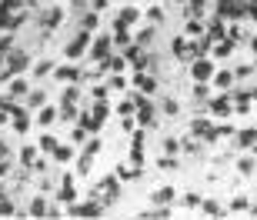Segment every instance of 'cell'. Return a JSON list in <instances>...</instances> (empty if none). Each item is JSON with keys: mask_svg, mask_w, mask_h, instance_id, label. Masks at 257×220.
Returning a JSON list of instances; mask_svg holds the SVG:
<instances>
[{"mask_svg": "<svg viewBox=\"0 0 257 220\" xmlns=\"http://www.w3.org/2000/svg\"><path fill=\"white\" fill-rule=\"evenodd\" d=\"M137 20H141V10L137 7H120L117 10V20H114V30H131Z\"/></svg>", "mask_w": 257, "mask_h": 220, "instance_id": "14", "label": "cell"}, {"mask_svg": "<svg viewBox=\"0 0 257 220\" xmlns=\"http://www.w3.org/2000/svg\"><path fill=\"white\" fill-rule=\"evenodd\" d=\"M104 87H107V90H124V87H127V77L124 74H110Z\"/></svg>", "mask_w": 257, "mask_h": 220, "instance_id": "43", "label": "cell"}, {"mask_svg": "<svg viewBox=\"0 0 257 220\" xmlns=\"http://www.w3.org/2000/svg\"><path fill=\"white\" fill-rule=\"evenodd\" d=\"M191 134L194 137H200V140H204V144H217V140H214V124H210V117L207 114H194V120H191Z\"/></svg>", "mask_w": 257, "mask_h": 220, "instance_id": "8", "label": "cell"}, {"mask_svg": "<svg viewBox=\"0 0 257 220\" xmlns=\"http://www.w3.org/2000/svg\"><path fill=\"white\" fill-rule=\"evenodd\" d=\"M204 150H207V144H204L200 137H194V134L181 137V153H187V157H204Z\"/></svg>", "mask_w": 257, "mask_h": 220, "instance_id": "15", "label": "cell"}, {"mask_svg": "<svg viewBox=\"0 0 257 220\" xmlns=\"http://www.w3.org/2000/svg\"><path fill=\"white\" fill-rule=\"evenodd\" d=\"M164 153H174V157H177V153H181V140H177V137H164Z\"/></svg>", "mask_w": 257, "mask_h": 220, "instance_id": "46", "label": "cell"}, {"mask_svg": "<svg viewBox=\"0 0 257 220\" xmlns=\"http://www.w3.org/2000/svg\"><path fill=\"white\" fill-rule=\"evenodd\" d=\"M254 170H257L254 153H244V157H237V173H240V177H250Z\"/></svg>", "mask_w": 257, "mask_h": 220, "instance_id": "28", "label": "cell"}, {"mask_svg": "<svg viewBox=\"0 0 257 220\" xmlns=\"http://www.w3.org/2000/svg\"><path fill=\"white\" fill-rule=\"evenodd\" d=\"M247 207H250V197H244V193H237V197L230 200L227 213H247Z\"/></svg>", "mask_w": 257, "mask_h": 220, "instance_id": "37", "label": "cell"}, {"mask_svg": "<svg viewBox=\"0 0 257 220\" xmlns=\"http://www.w3.org/2000/svg\"><path fill=\"white\" fill-rule=\"evenodd\" d=\"M177 200H181V207L184 210H200V200H204V197H200V193H184V197H177Z\"/></svg>", "mask_w": 257, "mask_h": 220, "instance_id": "36", "label": "cell"}, {"mask_svg": "<svg viewBox=\"0 0 257 220\" xmlns=\"http://www.w3.org/2000/svg\"><path fill=\"white\" fill-rule=\"evenodd\" d=\"M164 17H167V14H164V7H161V4L147 7V14H144V20H147V24H154V27H161V24H164Z\"/></svg>", "mask_w": 257, "mask_h": 220, "instance_id": "34", "label": "cell"}, {"mask_svg": "<svg viewBox=\"0 0 257 220\" xmlns=\"http://www.w3.org/2000/svg\"><path fill=\"white\" fill-rule=\"evenodd\" d=\"M37 4H40V0H24V7H27V10H34Z\"/></svg>", "mask_w": 257, "mask_h": 220, "instance_id": "54", "label": "cell"}, {"mask_svg": "<svg viewBox=\"0 0 257 220\" xmlns=\"http://www.w3.org/2000/svg\"><path fill=\"white\" fill-rule=\"evenodd\" d=\"M107 54H114V40H110V34H100V37H94L90 44H87V57L94 60V64H100Z\"/></svg>", "mask_w": 257, "mask_h": 220, "instance_id": "6", "label": "cell"}, {"mask_svg": "<svg viewBox=\"0 0 257 220\" xmlns=\"http://www.w3.org/2000/svg\"><path fill=\"white\" fill-rule=\"evenodd\" d=\"M7 84H10V100H17V97H27V90H30V84H27V80H20V74H17V77H10Z\"/></svg>", "mask_w": 257, "mask_h": 220, "instance_id": "26", "label": "cell"}, {"mask_svg": "<svg viewBox=\"0 0 257 220\" xmlns=\"http://www.w3.org/2000/svg\"><path fill=\"white\" fill-rule=\"evenodd\" d=\"M134 127H137V120H134V117H120V130H124V134H131Z\"/></svg>", "mask_w": 257, "mask_h": 220, "instance_id": "50", "label": "cell"}, {"mask_svg": "<svg viewBox=\"0 0 257 220\" xmlns=\"http://www.w3.org/2000/svg\"><path fill=\"white\" fill-rule=\"evenodd\" d=\"M64 7H57V4H54V7H44V10H37V17H34V24H37V30H44V34H50V30L54 27H60V24H64Z\"/></svg>", "mask_w": 257, "mask_h": 220, "instance_id": "5", "label": "cell"}, {"mask_svg": "<svg viewBox=\"0 0 257 220\" xmlns=\"http://www.w3.org/2000/svg\"><path fill=\"white\" fill-rule=\"evenodd\" d=\"M57 144H60L57 137L44 134V137H40V144H37V150H40V153H54V147H57Z\"/></svg>", "mask_w": 257, "mask_h": 220, "instance_id": "45", "label": "cell"}, {"mask_svg": "<svg viewBox=\"0 0 257 220\" xmlns=\"http://www.w3.org/2000/svg\"><path fill=\"white\" fill-rule=\"evenodd\" d=\"M87 197H94L97 203L110 207V203H117V200H120V180H117V177H100L97 183H90Z\"/></svg>", "mask_w": 257, "mask_h": 220, "instance_id": "2", "label": "cell"}, {"mask_svg": "<svg viewBox=\"0 0 257 220\" xmlns=\"http://www.w3.org/2000/svg\"><path fill=\"white\" fill-rule=\"evenodd\" d=\"M247 217H257V200H250V207H247Z\"/></svg>", "mask_w": 257, "mask_h": 220, "instance_id": "53", "label": "cell"}, {"mask_svg": "<svg viewBox=\"0 0 257 220\" xmlns=\"http://www.w3.org/2000/svg\"><path fill=\"white\" fill-rule=\"evenodd\" d=\"M214 60L210 57H194L191 60V77L194 80H200V84H210V77H214Z\"/></svg>", "mask_w": 257, "mask_h": 220, "instance_id": "11", "label": "cell"}, {"mask_svg": "<svg viewBox=\"0 0 257 220\" xmlns=\"http://www.w3.org/2000/svg\"><path fill=\"white\" fill-rule=\"evenodd\" d=\"M250 74H254V67H250V64H237V67H234V80H237V84H247Z\"/></svg>", "mask_w": 257, "mask_h": 220, "instance_id": "44", "label": "cell"}, {"mask_svg": "<svg viewBox=\"0 0 257 220\" xmlns=\"http://www.w3.org/2000/svg\"><path fill=\"white\" fill-rule=\"evenodd\" d=\"M191 97H194V104H207V100H210V84H200V80H194Z\"/></svg>", "mask_w": 257, "mask_h": 220, "instance_id": "31", "label": "cell"}, {"mask_svg": "<svg viewBox=\"0 0 257 220\" xmlns=\"http://www.w3.org/2000/svg\"><path fill=\"white\" fill-rule=\"evenodd\" d=\"M207 114H214V117H230V114H234V104H230L227 90H220V94H214L207 100Z\"/></svg>", "mask_w": 257, "mask_h": 220, "instance_id": "10", "label": "cell"}, {"mask_svg": "<svg viewBox=\"0 0 257 220\" xmlns=\"http://www.w3.org/2000/svg\"><path fill=\"white\" fill-rule=\"evenodd\" d=\"M44 217H64V210H60V207H47V213H44Z\"/></svg>", "mask_w": 257, "mask_h": 220, "instance_id": "52", "label": "cell"}, {"mask_svg": "<svg viewBox=\"0 0 257 220\" xmlns=\"http://www.w3.org/2000/svg\"><path fill=\"white\" fill-rule=\"evenodd\" d=\"M100 67H104V74H124L127 70V60H124V54H107L104 60H100Z\"/></svg>", "mask_w": 257, "mask_h": 220, "instance_id": "16", "label": "cell"}, {"mask_svg": "<svg viewBox=\"0 0 257 220\" xmlns=\"http://www.w3.org/2000/svg\"><path fill=\"white\" fill-rule=\"evenodd\" d=\"M87 44H90V34L77 27V34L70 37V44L64 47V57H67V60H77V57H84V54H87Z\"/></svg>", "mask_w": 257, "mask_h": 220, "instance_id": "9", "label": "cell"}, {"mask_svg": "<svg viewBox=\"0 0 257 220\" xmlns=\"http://www.w3.org/2000/svg\"><path fill=\"white\" fill-rule=\"evenodd\" d=\"M0 190H4V187H0Z\"/></svg>", "mask_w": 257, "mask_h": 220, "instance_id": "57", "label": "cell"}, {"mask_svg": "<svg viewBox=\"0 0 257 220\" xmlns=\"http://www.w3.org/2000/svg\"><path fill=\"white\" fill-rule=\"evenodd\" d=\"M37 157H40V150L37 147H20V167H27V170H34V163H37Z\"/></svg>", "mask_w": 257, "mask_h": 220, "instance_id": "27", "label": "cell"}, {"mask_svg": "<svg viewBox=\"0 0 257 220\" xmlns=\"http://www.w3.org/2000/svg\"><path fill=\"white\" fill-rule=\"evenodd\" d=\"M90 167H94V153L80 150V160H77V173L84 177V173H90Z\"/></svg>", "mask_w": 257, "mask_h": 220, "instance_id": "41", "label": "cell"}, {"mask_svg": "<svg viewBox=\"0 0 257 220\" xmlns=\"http://www.w3.org/2000/svg\"><path fill=\"white\" fill-rule=\"evenodd\" d=\"M200 213H204V217H227V207L220 200H214V197H204V200H200Z\"/></svg>", "mask_w": 257, "mask_h": 220, "instance_id": "21", "label": "cell"}, {"mask_svg": "<svg viewBox=\"0 0 257 220\" xmlns=\"http://www.w3.org/2000/svg\"><path fill=\"white\" fill-rule=\"evenodd\" d=\"M14 213H17V207H14V197L0 190V217H14Z\"/></svg>", "mask_w": 257, "mask_h": 220, "instance_id": "38", "label": "cell"}, {"mask_svg": "<svg viewBox=\"0 0 257 220\" xmlns=\"http://www.w3.org/2000/svg\"><path fill=\"white\" fill-rule=\"evenodd\" d=\"M134 120H137V127H157V104H154L147 94H137L134 90Z\"/></svg>", "mask_w": 257, "mask_h": 220, "instance_id": "3", "label": "cell"}, {"mask_svg": "<svg viewBox=\"0 0 257 220\" xmlns=\"http://www.w3.org/2000/svg\"><path fill=\"white\" fill-rule=\"evenodd\" d=\"M171 54H174L177 60H181V64H191V60H194L191 37H184V34H181V37H174V40H171Z\"/></svg>", "mask_w": 257, "mask_h": 220, "instance_id": "12", "label": "cell"}, {"mask_svg": "<svg viewBox=\"0 0 257 220\" xmlns=\"http://www.w3.org/2000/svg\"><path fill=\"white\" fill-rule=\"evenodd\" d=\"M47 104V94L44 90H27V110H40Z\"/></svg>", "mask_w": 257, "mask_h": 220, "instance_id": "35", "label": "cell"}, {"mask_svg": "<svg viewBox=\"0 0 257 220\" xmlns=\"http://www.w3.org/2000/svg\"><path fill=\"white\" fill-rule=\"evenodd\" d=\"M50 157H54L57 163H70V160H74V147H70V144H57Z\"/></svg>", "mask_w": 257, "mask_h": 220, "instance_id": "32", "label": "cell"}, {"mask_svg": "<svg viewBox=\"0 0 257 220\" xmlns=\"http://www.w3.org/2000/svg\"><path fill=\"white\" fill-rule=\"evenodd\" d=\"M204 34V17H187L184 24V37H200Z\"/></svg>", "mask_w": 257, "mask_h": 220, "instance_id": "29", "label": "cell"}, {"mask_svg": "<svg viewBox=\"0 0 257 220\" xmlns=\"http://www.w3.org/2000/svg\"><path fill=\"white\" fill-rule=\"evenodd\" d=\"M131 84L137 94H147V97H157V90H161V77L151 74V70H134L131 74Z\"/></svg>", "mask_w": 257, "mask_h": 220, "instance_id": "4", "label": "cell"}, {"mask_svg": "<svg viewBox=\"0 0 257 220\" xmlns=\"http://www.w3.org/2000/svg\"><path fill=\"white\" fill-rule=\"evenodd\" d=\"M50 77H57L60 84H80V67L77 64H54V70H50Z\"/></svg>", "mask_w": 257, "mask_h": 220, "instance_id": "13", "label": "cell"}, {"mask_svg": "<svg viewBox=\"0 0 257 220\" xmlns=\"http://www.w3.org/2000/svg\"><path fill=\"white\" fill-rule=\"evenodd\" d=\"M50 70H54V60L44 57V60H37V64H34V70H30V74L40 80V77H50Z\"/></svg>", "mask_w": 257, "mask_h": 220, "instance_id": "40", "label": "cell"}, {"mask_svg": "<svg viewBox=\"0 0 257 220\" xmlns=\"http://www.w3.org/2000/svg\"><path fill=\"white\" fill-rule=\"evenodd\" d=\"M157 167H161V170H177V157H174V153H164L161 160H157Z\"/></svg>", "mask_w": 257, "mask_h": 220, "instance_id": "47", "label": "cell"}, {"mask_svg": "<svg viewBox=\"0 0 257 220\" xmlns=\"http://www.w3.org/2000/svg\"><path fill=\"white\" fill-rule=\"evenodd\" d=\"M234 47H237V44H234L230 37H220V40H214V44H210V57H214V60H224V57H230V54H234Z\"/></svg>", "mask_w": 257, "mask_h": 220, "instance_id": "18", "label": "cell"}, {"mask_svg": "<svg viewBox=\"0 0 257 220\" xmlns=\"http://www.w3.org/2000/svg\"><path fill=\"white\" fill-rule=\"evenodd\" d=\"M24 70H30V54L24 47H10L4 54V60H0V80H10V77L24 74Z\"/></svg>", "mask_w": 257, "mask_h": 220, "instance_id": "1", "label": "cell"}, {"mask_svg": "<svg viewBox=\"0 0 257 220\" xmlns=\"http://www.w3.org/2000/svg\"><path fill=\"white\" fill-rule=\"evenodd\" d=\"M154 37H157V27H154V24H147V27H141L137 30V34H134V44H137V47H151L154 44Z\"/></svg>", "mask_w": 257, "mask_h": 220, "instance_id": "24", "label": "cell"}, {"mask_svg": "<svg viewBox=\"0 0 257 220\" xmlns=\"http://www.w3.org/2000/svg\"><path fill=\"white\" fill-rule=\"evenodd\" d=\"M234 84H237L234 70H214V77H210V87H217V90H230Z\"/></svg>", "mask_w": 257, "mask_h": 220, "instance_id": "22", "label": "cell"}, {"mask_svg": "<svg viewBox=\"0 0 257 220\" xmlns=\"http://www.w3.org/2000/svg\"><path fill=\"white\" fill-rule=\"evenodd\" d=\"M54 120H57V107H40V114H37V124L40 127H54Z\"/></svg>", "mask_w": 257, "mask_h": 220, "instance_id": "33", "label": "cell"}, {"mask_svg": "<svg viewBox=\"0 0 257 220\" xmlns=\"http://www.w3.org/2000/svg\"><path fill=\"white\" fill-rule=\"evenodd\" d=\"M67 213H70V217H104L107 207H104V203H97L94 197H87L84 203H77V200H74L70 207H67Z\"/></svg>", "mask_w": 257, "mask_h": 220, "instance_id": "7", "label": "cell"}, {"mask_svg": "<svg viewBox=\"0 0 257 220\" xmlns=\"http://www.w3.org/2000/svg\"><path fill=\"white\" fill-rule=\"evenodd\" d=\"M250 4H257V0H250Z\"/></svg>", "mask_w": 257, "mask_h": 220, "instance_id": "56", "label": "cell"}, {"mask_svg": "<svg viewBox=\"0 0 257 220\" xmlns=\"http://www.w3.org/2000/svg\"><path fill=\"white\" fill-rule=\"evenodd\" d=\"M161 114L164 117H177V114H181V104H177L174 97H164V100H161Z\"/></svg>", "mask_w": 257, "mask_h": 220, "instance_id": "39", "label": "cell"}, {"mask_svg": "<svg viewBox=\"0 0 257 220\" xmlns=\"http://www.w3.org/2000/svg\"><path fill=\"white\" fill-rule=\"evenodd\" d=\"M137 217H141V220H167V217H171V207H157V203H154V207L141 210Z\"/></svg>", "mask_w": 257, "mask_h": 220, "instance_id": "25", "label": "cell"}, {"mask_svg": "<svg viewBox=\"0 0 257 220\" xmlns=\"http://www.w3.org/2000/svg\"><path fill=\"white\" fill-rule=\"evenodd\" d=\"M77 24H80V30H87V34H94L97 27H100V10H90L87 7L80 17H77Z\"/></svg>", "mask_w": 257, "mask_h": 220, "instance_id": "20", "label": "cell"}, {"mask_svg": "<svg viewBox=\"0 0 257 220\" xmlns=\"http://www.w3.org/2000/svg\"><path fill=\"white\" fill-rule=\"evenodd\" d=\"M247 44H250V54H254V60H257V30L247 37Z\"/></svg>", "mask_w": 257, "mask_h": 220, "instance_id": "51", "label": "cell"}, {"mask_svg": "<svg viewBox=\"0 0 257 220\" xmlns=\"http://www.w3.org/2000/svg\"><path fill=\"white\" fill-rule=\"evenodd\" d=\"M10 124H14V130H17V134H27V130H30V114L17 104L14 110H10Z\"/></svg>", "mask_w": 257, "mask_h": 220, "instance_id": "19", "label": "cell"}, {"mask_svg": "<svg viewBox=\"0 0 257 220\" xmlns=\"http://www.w3.org/2000/svg\"><path fill=\"white\" fill-rule=\"evenodd\" d=\"M247 153H254L257 157V130H250V137H247V147H244Z\"/></svg>", "mask_w": 257, "mask_h": 220, "instance_id": "49", "label": "cell"}, {"mask_svg": "<svg viewBox=\"0 0 257 220\" xmlns=\"http://www.w3.org/2000/svg\"><path fill=\"white\" fill-rule=\"evenodd\" d=\"M0 60H4V50H0Z\"/></svg>", "mask_w": 257, "mask_h": 220, "instance_id": "55", "label": "cell"}, {"mask_svg": "<svg viewBox=\"0 0 257 220\" xmlns=\"http://www.w3.org/2000/svg\"><path fill=\"white\" fill-rule=\"evenodd\" d=\"M144 177V170H141V163H120L117 167V180H141Z\"/></svg>", "mask_w": 257, "mask_h": 220, "instance_id": "23", "label": "cell"}, {"mask_svg": "<svg viewBox=\"0 0 257 220\" xmlns=\"http://www.w3.org/2000/svg\"><path fill=\"white\" fill-rule=\"evenodd\" d=\"M151 203H157V207H171V203H177V190H174L171 183H167V187H157V190L151 193Z\"/></svg>", "mask_w": 257, "mask_h": 220, "instance_id": "17", "label": "cell"}, {"mask_svg": "<svg viewBox=\"0 0 257 220\" xmlns=\"http://www.w3.org/2000/svg\"><path fill=\"white\" fill-rule=\"evenodd\" d=\"M87 137H90V134H87V130H84V127H80V124H77L74 130H70V140H74V144H84Z\"/></svg>", "mask_w": 257, "mask_h": 220, "instance_id": "48", "label": "cell"}, {"mask_svg": "<svg viewBox=\"0 0 257 220\" xmlns=\"http://www.w3.org/2000/svg\"><path fill=\"white\" fill-rule=\"evenodd\" d=\"M47 197H40V193H37V197H34V200H30V207H27V217H44V213H47Z\"/></svg>", "mask_w": 257, "mask_h": 220, "instance_id": "30", "label": "cell"}, {"mask_svg": "<svg viewBox=\"0 0 257 220\" xmlns=\"http://www.w3.org/2000/svg\"><path fill=\"white\" fill-rule=\"evenodd\" d=\"M134 107L137 104H134V94H131V97H124V100H117V114L120 117H134Z\"/></svg>", "mask_w": 257, "mask_h": 220, "instance_id": "42", "label": "cell"}]
</instances>
